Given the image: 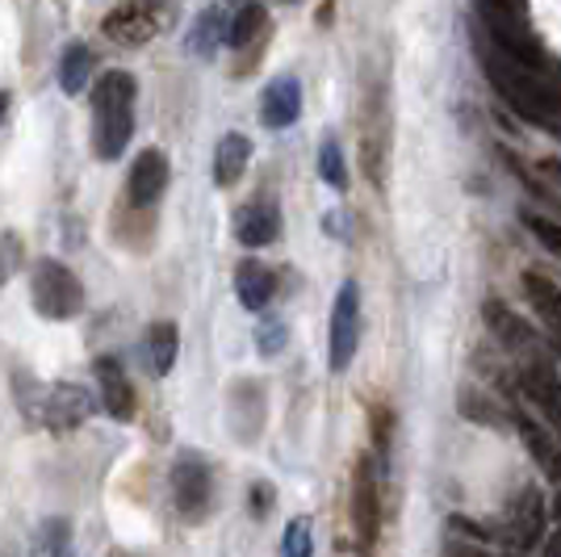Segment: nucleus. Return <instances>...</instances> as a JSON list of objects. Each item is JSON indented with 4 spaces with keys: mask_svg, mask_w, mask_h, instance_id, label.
<instances>
[{
    "mask_svg": "<svg viewBox=\"0 0 561 557\" xmlns=\"http://www.w3.org/2000/svg\"><path fill=\"white\" fill-rule=\"evenodd\" d=\"M93 50L84 47V43H68L64 55H59V89L68 96H80L89 89V80H93Z\"/></svg>",
    "mask_w": 561,
    "mask_h": 557,
    "instance_id": "nucleus-21",
    "label": "nucleus"
},
{
    "mask_svg": "<svg viewBox=\"0 0 561 557\" xmlns=\"http://www.w3.org/2000/svg\"><path fill=\"white\" fill-rule=\"evenodd\" d=\"M93 373H96V386H101V407H105V416L117 419V423H130L135 411H139V398H135V382L126 377L122 361H117V356H96Z\"/></svg>",
    "mask_w": 561,
    "mask_h": 557,
    "instance_id": "nucleus-11",
    "label": "nucleus"
},
{
    "mask_svg": "<svg viewBox=\"0 0 561 557\" xmlns=\"http://www.w3.org/2000/svg\"><path fill=\"white\" fill-rule=\"evenodd\" d=\"M285 4H294V0H285Z\"/></svg>",
    "mask_w": 561,
    "mask_h": 557,
    "instance_id": "nucleus-42",
    "label": "nucleus"
},
{
    "mask_svg": "<svg viewBox=\"0 0 561 557\" xmlns=\"http://www.w3.org/2000/svg\"><path fill=\"white\" fill-rule=\"evenodd\" d=\"M478 59L482 71L491 76L494 93L512 105L524 122H537L545 130L561 126V71H533L524 64L507 59L503 50L494 47L486 34H478Z\"/></svg>",
    "mask_w": 561,
    "mask_h": 557,
    "instance_id": "nucleus-1",
    "label": "nucleus"
},
{
    "mask_svg": "<svg viewBox=\"0 0 561 557\" xmlns=\"http://www.w3.org/2000/svg\"><path fill=\"white\" fill-rule=\"evenodd\" d=\"M457 411L469 419V423H486V428H503V407L494 402L486 390H478V386H461V395H457Z\"/></svg>",
    "mask_w": 561,
    "mask_h": 557,
    "instance_id": "nucleus-26",
    "label": "nucleus"
},
{
    "mask_svg": "<svg viewBox=\"0 0 561 557\" xmlns=\"http://www.w3.org/2000/svg\"><path fill=\"white\" fill-rule=\"evenodd\" d=\"M280 554L285 557H310L314 554V536H310V520L298 515L285 524V541H280Z\"/></svg>",
    "mask_w": 561,
    "mask_h": 557,
    "instance_id": "nucleus-29",
    "label": "nucleus"
},
{
    "mask_svg": "<svg viewBox=\"0 0 561 557\" xmlns=\"http://www.w3.org/2000/svg\"><path fill=\"white\" fill-rule=\"evenodd\" d=\"M227 419H231V436L239 444H256L260 428L268 419V398L256 377H239L227 390Z\"/></svg>",
    "mask_w": 561,
    "mask_h": 557,
    "instance_id": "nucleus-8",
    "label": "nucleus"
},
{
    "mask_svg": "<svg viewBox=\"0 0 561 557\" xmlns=\"http://www.w3.org/2000/svg\"><path fill=\"white\" fill-rule=\"evenodd\" d=\"M280 235V209L277 202H248L234 214V239L243 248H268Z\"/></svg>",
    "mask_w": 561,
    "mask_h": 557,
    "instance_id": "nucleus-15",
    "label": "nucleus"
},
{
    "mask_svg": "<svg viewBox=\"0 0 561 557\" xmlns=\"http://www.w3.org/2000/svg\"><path fill=\"white\" fill-rule=\"evenodd\" d=\"M110 557H130V554H122V549H114V554H110Z\"/></svg>",
    "mask_w": 561,
    "mask_h": 557,
    "instance_id": "nucleus-41",
    "label": "nucleus"
},
{
    "mask_svg": "<svg viewBox=\"0 0 561 557\" xmlns=\"http://www.w3.org/2000/svg\"><path fill=\"white\" fill-rule=\"evenodd\" d=\"M168 181H172V168H168V156L160 147H147L135 156L130 172H126V202L135 209H151L160 197H164Z\"/></svg>",
    "mask_w": 561,
    "mask_h": 557,
    "instance_id": "nucleus-9",
    "label": "nucleus"
},
{
    "mask_svg": "<svg viewBox=\"0 0 561 557\" xmlns=\"http://www.w3.org/2000/svg\"><path fill=\"white\" fill-rule=\"evenodd\" d=\"M360 349V285L344 281L335 303H331V331H328V365L331 373L352 370Z\"/></svg>",
    "mask_w": 561,
    "mask_h": 557,
    "instance_id": "nucleus-4",
    "label": "nucleus"
},
{
    "mask_svg": "<svg viewBox=\"0 0 561 557\" xmlns=\"http://www.w3.org/2000/svg\"><path fill=\"white\" fill-rule=\"evenodd\" d=\"M448 524H453L457 533H469V536H478V541H486V528H478V524H473V520H466V515H453Z\"/></svg>",
    "mask_w": 561,
    "mask_h": 557,
    "instance_id": "nucleus-36",
    "label": "nucleus"
},
{
    "mask_svg": "<svg viewBox=\"0 0 561 557\" xmlns=\"http://www.w3.org/2000/svg\"><path fill=\"white\" fill-rule=\"evenodd\" d=\"M164 25V0H126L105 18V38H114L117 47H142L160 34Z\"/></svg>",
    "mask_w": 561,
    "mask_h": 557,
    "instance_id": "nucleus-7",
    "label": "nucleus"
},
{
    "mask_svg": "<svg viewBox=\"0 0 561 557\" xmlns=\"http://www.w3.org/2000/svg\"><path fill=\"white\" fill-rule=\"evenodd\" d=\"M234 294L248 310H264L277 294V273L268 264H260V260H243L234 269Z\"/></svg>",
    "mask_w": 561,
    "mask_h": 557,
    "instance_id": "nucleus-18",
    "label": "nucleus"
},
{
    "mask_svg": "<svg viewBox=\"0 0 561 557\" xmlns=\"http://www.w3.org/2000/svg\"><path fill=\"white\" fill-rule=\"evenodd\" d=\"M30 306L47 319V323H64L84 310V281L71 273L59 260H34L30 273Z\"/></svg>",
    "mask_w": 561,
    "mask_h": 557,
    "instance_id": "nucleus-3",
    "label": "nucleus"
},
{
    "mask_svg": "<svg viewBox=\"0 0 561 557\" xmlns=\"http://www.w3.org/2000/svg\"><path fill=\"white\" fill-rule=\"evenodd\" d=\"M482 9L494 18H512V22H528V0H482Z\"/></svg>",
    "mask_w": 561,
    "mask_h": 557,
    "instance_id": "nucleus-33",
    "label": "nucleus"
},
{
    "mask_svg": "<svg viewBox=\"0 0 561 557\" xmlns=\"http://www.w3.org/2000/svg\"><path fill=\"white\" fill-rule=\"evenodd\" d=\"M448 557H486L482 549H469V545H448Z\"/></svg>",
    "mask_w": 561,
    "mask_h": 557,
    "instance_id": "nucleus-37",
    "label": "nucleus"
},
{
    "mask_svg": "<svg viewBox=\"0 0 561 557\" xmlns=\"http://www.w3.org/2000/svg\"><path fill=\"white\" fill-rule=\"evenodd\" d=\"M135 76L130 71H105L93 93V151L96 160H122L126 143L135 135Z\"/></svg>",
    "mask_w": 561,
    "mask_h": 557,
    "instance_id": "nucleus-2",
    "label": "nucleus"
},
{
    "mask_svg": "<svg viewBox=\"0 0 561 557\" xmlns=\"http://www.w3.org/2000/svg\"><path fill=\"white\" fill-rule=\"evenodd\" d=\"M227 43V25H222V9H202L197 22L188 30V55L197 59H214V50Z\"/></svg>",
    "mask_w": 561,
    "mask_h": 557,
    "instance_id": "nucleus-23",
    "label": "nucleus"
},
{
    "mask_svg": "<svg viewBox=\"0 0 561 557\" xmlns=\"http://www.w3.org/2000/svg\"><path fill=\"white\" fill-rule=\"evenodd\" d=\"M540 168H545L549 177H561V160H549V163H540Z\"/></svg>",
    "mask_w": 561,
    "mask_h": 557,
    "instance_id": "nucleus-38",
    "label": "nucleus"
},
{
    "mask_svg": "<svg viewBox=\"0 0 561 557\" xmlns=\"http://www.w3.org/2000/svg\"><path fill=\"white\" fill-rule=\"evenodd\" d=\"M176 356H181V331L172 319H156L147 327V365L156 377H164V373H172Z\"/></svg>",
    "mask_w": 561,
    "mask_h": 557,
    "instance_id": "nucleus-19",
    "label": "nucleus"
},
{
    "mask_svg": "<svg viewBox=\"0 0 561 557\" xmlns=\"http://www.w3.org/2000/svg\"><path fill=\"white\" fill-rule=\"evenodd\" d=\"M273 499H277V495H273V487H268V482H256V487H252V515H256V520H264V515L273 511Z\"/></svg>",
    "mask_w": 561,
    "mask_h": 557,
    "instance_id": "nucleus-34",
    "label": "nucleus"
},
{
    "mask_svg": "<svg viewBox=\"0 0 561 557\" xmlns=\"http://www.w3.org/2000/svg\"><path fill=\"white\" fill-rule=\"evenodd\" d=\"M172 503L188 524H202L214 508V474L197 453H181L172 465Z\"/></svg>",
    "mask_w": 561,
    "mask_h": 557,
    "instance_id": "nucleus-6",
    "label": "nucleus"
},
{
    "mask_svg": "<svg viewBox=\"0 0 561 557\" xmlns=\"http://www.w3.org/2000/svg\"><path fill=\"white\" fill-rule=\"evenodd\" d=\"M319 177H323L335 193H348V163H344V156H340V143L331 139V135L319 143Z\"/></svg>",
    "mask_w": 561,
    "mask_h": 557,
    "instance_id": "nucleus-28",
    "label": "nucleus"
},
{
    "mask_svg": "<svg viewBox=\"0 0 561 557\" xmlns=\"http://www.w3.org/2000/svg\"><path fill=\"white\" fill-rule=\"evenodd\" d=\"M13 398H18V411L30 428L47 419V386L30 370H13Z\"/></svg>",
    "mask_w": 561,
    "mask_h": 557,
    "instance_id": "nucleus-24",
    "label": "nucleus"
},
{
    "mask_svg": "<svg viewBox=\"0 0 561 557\" xmlns=\"http://www.w3.org/2000/svg\"><path fill=\"white\" fill-rule=\"evenodd\" d=\"M30 557H76V536H71V520L64 515H47L34 536H30Z\"/></svg>",
    "mask_w": 561,
    "mask_h": 557,
    "instance_id": "nucleus-20",
    "label": "nucleus"
},
{
    "mask_svg": "<svg viewBox=\"0 0 561 557\" xmlns=\"http://www.w3.org/2000/svg\"><path fill=\"white\" fill-rule=\"evenodd\" d=\"M390 411L386 407H374V428H377V453H386V444H390Z\"/></svg>",
    "mask_w": 561,
    "mask_h": 557,
    "instance_id": "nucleus-35",
    "label": "nucleus"
},
{
    "mask_svg": "<svg viewBox=\"0 0 561 557\" xmlns=\"http://www.w3.org/2000/svg\"><path fill=\"white\" fill-rule=\"evenodd\" d=\"M553 515H558V520H561V495H558V508H553Z\"/></svg>",
    "mask_w": 561,
    "mask_h": 557,
    "instance_id": "nucleus-40",
    "label": "nucleus"
},
{
    "mask_svg": "<svg viewBox=\"0 0 561 557\" xmlns=\"http://www.w3.org/2000/svg\"><path fill=\"white\" fill-rule=\"evenodd\" d=\"M264 30H268V9H264L260 0H243V4L234 9V18L227 22V47H234V50L252 47Z\"/></svg>",
    "mask_w": 561,
    "mask_h": 557,
    "instance_id": "nucleus-22",
    "label": "nucleus"
},
{
    "mask_svg": "<svg viewBox=\"0 0 561 557\" xmlns=\"http://www.w3.org/2000/svg\"><path fill=\"white\" fill-rule=\"evenodd\" d=\"M4 114H9V93L0 89V122H4Z\"/></svg>",
    "mask_w": 561,
    "mask_h": 557,
    "instance_id": "nucleus-39",
    "label": "nucleus"
},
{
    "mask_svg": "<svg viewBox=\"0 0 561 557\" xmlns=\"http://www.w3.org/2000/svg\"><path fill=\"white\" fill-rule=\"evenodd\" d=\"M515 528H519V545H537L540 528H545V503H540L537 490H524V499L515 503Z\"/></svg>",
    "mask_w": 561,
    "mask_h": 557,
    "instance_id": "nucleus-27",
    "label": "nucleus"
},
{
    "mask_svg": "<svg viewBox=\"0 0 561 557\" xmlns=\"http://www.w3.org/2000/svg\"><path fill=\"white\" fill-rule=\"evenodd\" d=\"M512 423H515V432H519V441L528 444V453L537 457V465L549 474V469H553V462H558V444L549 441V432H545V428H540L528 411H515Z\"/></svg>",
    "mask_w": 561,
    "mask_h": 557,
    "instance_id": "nucleus-25",
    "label": "nucleus"
},
{
    "mask_svg": "<svg viewBox=\"0 0 561 557\" xmlns=\"http://www.w3.org/2000/svg\"><path fill=\"white\" fill-rule=\"evenodd\" d=\"M248 163H252V139L248 135H222L218 147H214V185L218 189H234L243 181V172H248Z\"/></svg>",
    "mask_w": 561,
    "mask_h": 557,
    "instance_id": "nucleus-17",
    "label": "nucleus"
},
{
    "mask_svg": "<svg viewBox=\"0 0 561 557\" xmlns=\"http://www.w3.org/2000/svg\"><path fill=\"white\" fill-rule=\"evenodd\" d=\"M352 533L360 554H374L377 533H381V490H377V462L374 453H360L352 469Z\"/></svg>",
    "mask_w": 561,
    "mask_h": 557,
    "instance_id": "nucleus-5",
    "label": "nucleus"
},
{
    "mask_svg": "<svg viewBox=\"0 0 561 557\" xmlns=\"http://www.w3.org/2000/svg\"><path fill=\"white\" fill-rule=\"evenodd\" d=\"M519 281H524V294H528V303H533L537 319L545 323V331L561 344V285L549 281L545 273H537V269H524Z\"/></svg>",
    "mask_w": 561,
    "mask_h": 557,
    "instance_id": "nucleus-16",
    "label": "nucleus"
},
{
    "mask_svg": "<svg viewBox=\"0 0 561 557\" xmlns=\"http://www.w3.org/2000/svg\"><path fill=\"white\" fill-rule=\"evenodd\" d=\"M285 340H289V327L280 323V319H264V323L256 327L260 356H277V352L285 349Z\"/></svg>",
    "mask_w": 561,
    "mask_h": 557,
    "instance_id": "nucleus-32",
    "label": "nucleus"
},
{
    "mask_svg": "<svg viewBox=\"0 0 561 557\" xmlns=\"http://www.w3.org/2000/svg\"><path fill=\"white\" fill-rule=\"evenodd\" d=\"M524 227L537 235V239L545 243V248H549V252L561 255V223L545 218V214H537V209H524Z\"/></svg>",
    "mask_w": 561,
    "mask_h": 557,
    "instance_id": "nucleus-30",
    "label": "nucleus"
},
{
    "mask_svg": "<svg viewBox=\"0 0 561 557\" xmlns=\"http://www.w3.org/2000/svg\"><path fill=\"white\" fill-rule=\"evenodd\" d=\"M519 386H524V395L528 402H537L540 416L549 419V428L561 436V377L558 370L533 352V356H524V365H519Z\"/></svg>",
    "mask_w": 561,
    "mask_h": 557,
    "instance_id": "nucleus-10",
    "label": "nucleus"
},
{
    "mask_svg": "<svg viewBox=\"0 0 561 557\" xmlns=\"http://www.w3.org/2000/svg\"><path fill=\"white\" fill-rule=\"evenodd\" d=\"M482 319H486L494 340L503 344V352H515V356H533L537 352V331H533V323H524L507 303L491 298V303L482 306Z\"/></svg>",
    "mask_w": 561,
    "mask_h": 557,
    "instance_id": "nucleus-13",
    "label": "nucleus"
},
{
    "mask_svg": "<svg viewBox=\"0 0 561 557\" xmlns=\"http://www.w3.org/2000/svg\"><path fill=\"white\" fill-rule=\"evenodd\" d=\"M93 411H96L93 390H84L76 382H59V386L47 390V419L43 423L55 428V432H71V428H80Z\"/></svg>",
    "mask_w": 561,
    "mask_h": 557,
    "instance_id": "nucleus-12",
    "label": "nucleus"
},
{
    "mask_svg": "<svg viewBox=\"0 0 561 557\" xmlns=\"http://www.w3.org/2000/svg\"><path fill=\"white\" fill-rule=\"evenodd\" d=\"M22 255H25L22 239L13 231H0V285H9V277L22 269Z\"/></svg>",
    "mask_w": 561,
    "mask_h": 557,
    "instance_id": "nucleus-31",
    "label": "nucleus"
},
{
    "mask_svg": "<svg viewBox=\"0 0 561 557\" xmlns=\"http://www.w3.org/2000/svg\"><path fill=\"white\" fill-rule=\"evenodd\" d=\"M302 114V84L294 76H277L268 80V89L260 93V122L268 130H289Z\"/></svg>",
    "mask_w": 561,
    "mask_h": 557,
    "instance_id": "nucleus-14",
    "label": "nucleus"
}]
</instances>
